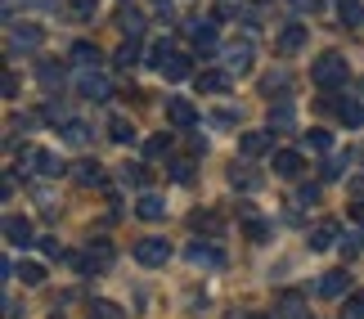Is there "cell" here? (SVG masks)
<instances>
[{"label": "cell", "mask_w": 364, "mask_h": 319, "mask_svg": "<svg viewBox=\"0 0 364 319\" xmlns=\"http://www.w3.org/2000/svg\"><path fill=\"white\" fill-rule=\"evenodd\" d=\"M311 81H315V86H324V90L346 86V59H342V54H319L315 67H311Z\"/></svg>", "instance_id": "6da1fadb"}, {"label": "cell", "mask_w": 364, "mask_h": 319, "mask_svg": "<svg viewBox=\"0 0 364 319\" xmlns=\"http://www.w3.org/2000/svg\"><path fill=\"white\" fill-rule=\"evenodd\" d=\"M81 274H90V270H108L113 266V247H108V239H90V252L86 256H68Z\"/></svg>", "instance_id": "7a4b0ae2"}, {"label": "cell", "mask_w": 364, "mask_h": 319, "mask_svg": "<svg viewBox=\"0 0 364 319\" xmlns=\"http://www.w3.org/2000/svg\"><path fill=\"white\" fill-rule=\"evenodd\" d=\"M77 94H81V99H95V104H104L108 94H113V81H108L104 72H95V67H86V72L77 77Z\"/></svg>", "instance_id": "3957f363"}, {"label": "cell", "mask_w": 364, "mask_h": 319, "mask_svg": "<svg viewBox=\"0 0 364 319\" xmlns=\"http://www.w3.org/2000/svg\"><path fill=\"white\" fill-rule=\"evenodd\" d=\"M166 256H171V243H166V239H139L135 243V261H139V266H166Z\"/></svg>", "instance_id": "277c9868"}, {"label": "cell", "mask_w": 364, "mask_h": 319, "mask_svg": "<svg viewBox=\"0 0 364 319\" xmlns=\"http://www.w3.org/2000/svg\"><path fill=\"white\" fill-rule=\"evenodd\" d=\"M41 40H46V32L32 23H9V54H18V50H36Z\"/></svg>", "instance_id": "5b68a950"}, {"label": "cell", "mask_w": 364, "mask_h": 319, "mask_svg": "<svg viewBox=\"0 0 364 319\" xmlns=\"http://www.w3.org/2000/svg\"><path fill=\"white\" fill-rule=\"evenodd\" d=\"M274 148V131H247L239 135V153L243 158H261V153H270Z\"/></svg>", "instance_id": "8992f818"}, {"label": "cell", "mask_w": 364, "mask_h": 319, "mask_svg": "<svg viewBox=\"0 0 364 319\" xmlns=\"http://www.w3.org/2000/svg\"><path fill=\"white\" fill-rule=\"evenodd\" d=\"M166 121L180 126V131H189V126H198V108L189 99H166Z\"/></svg>", "instance_id": "52a82bcc"}, {"label": "cell", "mask_w": 364, "mask_h": 319, "mask_svg": "<svg viewBox=\"0 0 364 319\" xmlns=\"http://www.w3.org/2000/svg\"><path fill=\"white\" fill-rule=\"evenodd\" d=\"M189 261L203 266V270H225V252L212 247V243H189Z\"/></svg>", "instance_id": "ba28073f"}, {"label": "cell", "mask_w": 364, "mask_h": 319, "mask_svg": "<svg viewBox=\"0 0 364 319\" xmlns=\"http://www.w3.org/2000/svg\"><path fill=\"white\" fill-rule=\"evenodd\" d=\"M193 86H198V94H225V90H230V72H216V67H203V72L193 77Z\"/></svg>", "instance_id": "9c48e42d"}, {"label": "cell", "mask_w": 364, "mask_h": 319, "mask_svg": "<svg viewBox=\"0 0 364 319\" xmlns=\"http://www.w3.org/2000/svg\"><path fill=\"white\" fill-rule=\"evenodd\" d=\"M279 315L284 319H311V306H306V297L297 288H288V293H279Z\"/></svg>", "instance_id": "30bf717a"}, {"label": "cell", "mask_w": 364, "mask_h": 319, "mask_svg": "<svg viewBox=\"0 0 364 319\" xmlns=\"http://www.w3.org/2000/svg\"><path fill=\"white\" fill-rule=\"evenodd\" d=\"M342 239V229H338V220H319V225L311 229V252H328L333 243Z\"/></svg>", "instance_id": "8fae6325"}, {"label": "cell", "mask_w": 364, "mask_h": 319, "mask_svg": "<svg viewBox=\"0 0 364 319\" xmlns=\"http://www.w3.org/2000/svg\"><path fill=\"white\" fill-rule=\"evenodd\" d=\"M306 36H311V27H306V23H288L284 32H279V54H297L306 45Z\"/></svg>", "instance_id": "7c38bea8"}, {"label": "cell", "mask_w": 364, "mask_h": 319, "mask_svg": "<svg viewBox=\"0 0 364 319\" xmlns=\"http://www.w3.org/2000/svg\"><path fill=\"white\" fill-rule=\"evenodd\" d=\"M23 158H27V162H36V171H41V175H63V171H68V166L59 162V153H46V148H23Z\"/></svg>", "instance_id": "4fadbf2b"}, {"label": "cell", "mask_w": 364, "mask_h": 319, "mask_svg": "<svg viewBox=\"0 0 364 319\" xmlns=\"http://www.w3.org/2000/svg\"><path fill=\"white\" fill-rule=\"evenodd\" d=\"M5 239H9L14 247L36 243V239H32V220H27V216H5Z\"/></svg>", "instance_id": "5bb4252c"}, {"label": "cell", "mask_w": 364, "mask_h": 319, "mask_svg": "<svg viewBox=\"0 0 364 319\" xmlns=\"http://www.w3.org/2000/svg\"><path fill=\"white\" fill-rule=\"evenodd\" d=\"M189 32H193V50H198V54H212V50L220 45L216 23H189Z\"/></svg>", "instance_id": "9a60e30c"}, {"label": "cell", "mask_w": 364, "mask_h": 319, "mask_svg": "<svg viewBox=\"0 0 364 319\" xmlns=\"http://www.w3.org/2000/svg\"><path fill=\"white\" fill-rule=\"evenodd\" d=\"M297 171H301V153H297V148H279V153H274V175L292 180Z\"/></svg>", "instance_id": "2e32d148"}, {"label": "cell", "mask_w": 364, "mask_h": 319, "mask_svg": "<svg viewBox=\"0 0 364 319\" xmlns=\"http://www.w3.org/2000/svg\"><path fill=\"white\" fill-rule=\"evenodd\" d=\"M333 104V113H338L346 126H360L364 121V108H360V99H351V94H346V99H328Z\"/></svg>", "instance_id": "e0dca14e"}, {"label": "cell", "mask_w": 364, "mask_h": 319, "mask_svg": "<svg viewBox=\"0 0 364 319\" xmlns=\"http://www.w3.org/2000/svg\"><path fill=\"white\" fill-rule=\"evenodd\" d=\"M135 216H139V220H162V216H166V198H158V193H144V198L135 202Z\"/></svg>", "instance_id": "ac0fdd59"}, {"label": "cell", "mask_w": 364, "mask_h": 319, "mask_svg": "<svg viewBox=\"0 0 364 319\" xmlns=\"http://www.w3.org/2000/svg\"><path fill=\"white\" fill-rule=\"evenodd\" d=\"M346 283H351V274H346V270H328L324 279H319V297H342Z\"/></svg>", "instance_id": "d6986e66"}, {"label": "cell", "mask_w": 364, "mask_h": 319, "mask_svg": "<svg viewBox=\"0 0 364 319\" xmlns=\"http://www.w3.org/2000/svg\"><path fill=\"white\" fill-rule=\"evenodd\" d=\"M225 63H230V72H247V67H252V45H247V40H243V45L234 40V45L225 50Z\"/></svg>", "instance_id": "ffe728a7"}, {"label": "cell", "mask_w": 364, "mask_h": 319, "mask_svg": "<svg viewBox=\"0 0 364 319\" xmlns=\"http://www.w3.org/2000/svg\"><path fill=\"white\" fill-rule=\"evenodd\" d=\"M338 18H342V27H364V0H342Z\"/></svg>", "instance_id": "44dd1931"}, {"label": "cell", "mask_w": 364, "mask_h": 319, "mask_svg": "<svg viewBox=\"0 0 364 319\" xmlns=\"http://www.w3.org/2000/svg\"><path fill=\"white\" fill-rule=\"evenodd\" d=\"M230 185H234V189H243V193H252V189L261 185V175H257V171H247V166H230Z\"/></svg>", "instance_id": "7402d4cb"}, {"label": "cell", "mask_w": 364, "mask_h": 319, "mask_svg": "<svg viewBox=\"0 0 364 319\" xmlns=\"http://www.w3.org/2000/svg\"><path fill=\"white\" fill-rule=\"evenodd\" d=\"M189 225L198 229V234H212V239H216V234H220V216H216V212H193Z\"/></svg>", "instance_id": "603a6c76"}, {"label": "cell", "mask_w": 364, "mask_h": 319, "mask_svg": "<svg viewBox=\"0 0 364 319\" xmlns=\"http://www.w3.org/2000/svg\"><path fill=\"white\" fill-rule=\"evenodd\" d=\"M77 185H104V166L100 162H77Z\"/></svg>", "instance_id": "cb8c5ba5"}, {"label": "cell", "mask_w": 364, "mask_h": 319, "mask_svg": "<svg viewBox=\"0 0 364 319\" xmlns=\"http://www.w3.org/2000/svg\"><path fill=\"white\" fill-rule=\"evenodd\" d=\"M73 63L77 67H95V63H100V50H95L90 40H77V45H73Z\"/></svg>", "instance_id": "d4e9b609"}, {"label": "cell", "mask_w": 364, "mask_h": 319, "mask_svg": "<svg viewBox=\"0 0 364 319\" xmlns=\"http://www.w3.org/2000/svg\"><path fill=\"white\" fill-rule=\"evenodd\" d=\"M113 63H117V67H131V63H139V36H126V45L113 54Z\"/></svg>", "instance_id": "484cf974"}, {"label": "cell", "mask_w": 364, "mask_h": 319, "mask_svg": "<svg viewBox=\"0 0 364 319\" xmlns=\"http://www.w3.org/2000/svg\"><path fill=\"white\" fill-rule=\"evenodd\" d=\"M63 140L68 144H90V126L86 121H63Z\"/></svg>", "instance_id": "4316f807"}, {"label": "cell", "mask_w": 364, "mask_h": 319, "mask_svg": "<svg viewBox=\"0 0 364 319\" xmlns=\"http://www.w3.org/2000/svg\"><path fill=\"white\" fill-rule=\"evenodd\" d=\"M171 59H176V50H171V40H158V45H153V50H149V63H153V67H158V72H162V67H166V63H171Z\"/></svg>", "instance_id": "83f0119b"}, {"label": "cell", "mask_w": 364, "mask_h": 319, "mask_svg": "<svg viewBox=\"0 0 364 319\" xmlns=\"http://www.w3.org/2000/svg\"><path fill=\"white\" fill-rule=\"evenodd\" d=\"M18 279H23L27 288L46 283V266H36V261H23V266H18Z\"/></svg>", "instance_id": "f1b7e54d"}, {"label": "cell", "mask_w": 364, "mask_h": 319, "mask_svg": "<svg viewBox=\"0 0 364 319\" xmlns=\"http://www.w3.org/2000/svg\"><path fill=\"white\" fill-rule=\"evenodd\" d=\"M108 135H113V144H135V126L126 117H117L113 126H108Z\"/></svg>", "instance_id": "f546056e"}, {"label": "cell", "mask_w": 364, "mask_h": 319, "mask_svg": "<svg viewBox=\"0 0 364 319\" xmlns=\"http://www.w3.org/2000/svg\"><path fill=\"white\" fill-rule=\"evenodd\" d=\"M360 252H364V225H360V229H351V234L342 239V256H346V261L360 256Z\"/></svg>", "instance_id": "4dcf8cb0"}, {"label": "cell", "mask_w": 364, "mask_h": 319, "mask_svg": "<svg viewBox=\"0 0 364 319\" xmlns=\"http://www.w3.org/2000/svg\"><path fill=\"white\" fill-rule=\"evenodd\" d=\"M36 77H41V81H46V86L54 90V86H59V81H63V67H59V63H50V59H46V63H41V67H36Z\"/></svg>", "instance_id": "1f68e13d"}, {"label": "cell", "mask_w": 364, "mask_h": 319, "mask_svg": "<svg viewBox=\"0 0 364 319\" xmlns=\"http://www.w3.org/2000/svg\"><path fill=\"white\" fill-rule=\"evenodd\" d=\"M306 148H315V153H328V148H333V135H328V131H306Z\"/></svg>", "instance_id": "d6a6232c"}, {"label": "cell", "mask_w": 364, "mask_h": 319, "mask_svg": "<svg viewBox=\"0 0 364 319\" xmlns=\"http://www.w3.org/2000/svg\"><path fill=\"white\" fill-rule=\"evenodd\" d=\"M162 77H166V81H185V77H189V59H180V54H176V59L162 67Z\"/></svg>", "instance_id": "836d02e7"}, {"label": "cell", "mask_w": 364, "mask_h": 319, "mask_svg": "<svg viewBox=\"0 0 364 319\" xmlns=\"http://www.w3.org/2000/svg\"><path fill=\"white\" fill-rule=\"evenodd\" d=\"M122 32L126 36H144V13H131V9H126L122 13Z\"/></svg>", "instance_id": "e575fe53"}, {"label": "cell", "mask_w": 364, "mask_h": 319, "mask_svg": "<svg viewBox=\"0 0 364 319\" xmlns=\"http://www.w3.org/2000/svg\"><path fill=\"white\" fill-rule=\"evenodd\" d=\"M342 319H364V297H360V293H351V297H346Z\"/></svg>", "instance_id": "d590c367"}, {"label": "cell", "mask_w": 364, "mask_h": 319, "mask_svg": "<svg viewBox=\"0 0 364 319\" xmlns=\"http://www.w3.org/2000/svg\"><path fill=\"white\" fill-rule=\"evenodd\" d=\"M171 180H180V185H189V180H193V162H189V158L171 162Z\"/></svg>", "instance_id": "8d00e7d4"}, {"label": "cell", "mask_w": 364, "mask_h": 319, "mask_svg": "<svg viewBox=\"0 0 364 319\" xmlns=\"http://www.w3.org/2000/svg\"><path fill=\"white\" fill-rule=\"evenodd\" d=\"M90 319H122V310L113 306V301H95V306H90Z\"/></svg>", "instance_id": "74e56055"}, {"label": "cell", "mask_w": 364, "mask_h": 319, "mask_svg": "<svg viewBox=\"0 0 364 319\" xmlns=\"http://www.w3.org/2000/svg\"><path fill=\"white\" fill-rule=\"evenodd\" d=\"M265 234H270V225H265V220H257V216H247V239H252V243H265Z\"/></svg>", "instance_id": "f35d334b"}, {"label": "cell", "mask_w": 364, "mask_h": 319, "mask_svg": "<svg viewBox=\"0 0 364 319\" xmlns=\"http://www.w3.org/2000/svg\"><path fill=\"white\" fill-rule=\"evenodd\" d=\"M261 90H265V94H274V90H288V72H270V77L261 81Z\"/></svg>", "instance_id": "ab89813d"}, {"label": "cell", "mask_w": 364, "mask_h": 319, "mask_svg": "<svg viewBox=\"0 0 364 319\" xmlns=\"http://www.w3.org/2000/svg\"><path fill=\"white\" fill-rule=\"evenodd\" d=\"M319 193H324L319 185H301V189H297V202H301V207H311V202H319Z\"/></svg>", "instance_id": "60d3db41"}, {"label": "cell", "mask_w": 364, "mask_h": 319, "mask_svg": "<svg viewBox=\"0 0 364 319\" xmlns=\"http://www.w3.org/2000/svg\"><path fill=\"white\" fill-rule=\"evenodd\" d=\"M95 9H100V0H73V13H77V18H95Z\"/></svg>", "instance_id": "b9f144b4"}, {"label": "cell", "mask_w": 364, "mask_h": 319, "mask_svg": "<svg viewBox=\"0 0 364 319\" xmlns=\"http://www.w3.org/2000/svg\"><path fill=\"white\" fill-rule=\"evenodd\" d=\"M166 148H171V135H153V140H149V158L166 153Z\"/></svg>", "instance_id": "7bdbcfd3"}, {"label": "cell", "mask_w": 364, "mask_h": 319, "mask_svg": "<svg viewBox=\"0 0 364 319\" xmlns=\"http://www.w3.org/2000/svg\"><path fill=\"white\" fill-rule=\"evenodd\" d=\"M36 243H41V252H46L50 261H59V256H63V247H59V239H36Z\"/></svg>", "instance_id": "ee69618b"}, {"label": "cell", "mask_w": 364, "mask_h": 319, "mask_svg": "<svg viewBox=\"0 0 364 319\" xmlns=\"http://www.w3.org/2000/svg\"><path fill=\"white\" fill-rule=\"evenodd\" d=\"M234 13H239V0H220L216 5V18H234Z\"/></svg>", "instance_id": "f6af8a7d"}, {"label": "cell", "mask_w": 364, "mask_h": 319, "mask_svg": "<svg viewBox=\"0 0 364 319\" xmlns=\"http://www.w3.org/2000/svg\"><path fill=\"white\" fill-rule=\"evenodd\" d=\"M122 180L126 185H144V171H139V166H122Z\"/></svg>", "instance_id": "bcb514c9"}, {"label": "cell", "mask_w": 364, "mask_h": 319, "mask_svg": "<svg viewBox=\"0 0 364 319\" xmlns=\"http://www.w3.org/2000/svg\"><path fill=\"white\" fill-rule=\"evenodd\" d=\"M0 90H5V99H14V94H18V77H14V72H5V81H0Z\"/></svg>", "instance_id": "7dc6e473"}, {"label": "cell", "mask_w": 364, "mask_h": 319, "mask_svg": "<svg viewBox=\"0 0 364 319\" xmlns=\"http://www.w3.org/2000/svg\"><path fill=\"white\" fill-rule=\"evenodd\" d=\"M41 117H46V121H63V108L59 104H46V108H41Z\"/></svg>", "instance_id": "c3c4849f"}, {"label": "cell", "mask_w": 364, "mask_h": 319, "mask_svg": "<svg viewBox=\"0 0 364 319\" xmlns=\"http://www.w3.org/2000/svg\"><path fill=\"white\" fill-rule=\"evenodd\" d=\"M288 121H292L288 108H274V113H270V126H288Z\"/></svg>", "instance_id": "681fc988"}, {"label": "cell", "mask_w": 364, "mask_h": 319, "mask_svg": "<svg viewBox=\"0 0 364 319\" xmlns=\"http://www.w3.org/2000/svg\"><path fill=\"white\" fill-rule=\"evenodd\" d=\"M212 121H216V126H234V121H239V117H234L230 108H220V113H212Z\"/></svg>", "instance_id": "f907efd6"}, {"label": "cell", "mask_w": 364, "mask_h": 319, "mask_svg": "<svg viewBox=\"0 0 364 319\" xmlns=\"http://www.w3.org/2000/svg\"><path fill=\"white\" fill-rule=\"evenodd\" d=\"M14 189H18V180H14V171H5V185H0V193H5V198H14Z\"/></svg>", "instance_id": "816d5d0a"}, {"label": "cell", "mask_w": 364, "mask_h": 319, "mask_svg": "<svg viewBox=\"0 0 364 319\" xmlns=\"http://www.w3.org/2000/svg\"><path fill=\"white\" fill-rule=\"evenodd\" d=\"M351 216H355V225H364V198H355V202H351Z\"/></svg>", "instance_id": "f5cc1de1"}, {"label": "cell", "mask_w": 364, "mask_h": 319, "mask_svg": "<svg viewBox=\"0 0 364 319\" xmlns=\"http://www.w3.org/2000/svg\"><path fill=\"white\" fill-rule=\"evenodd\" d=\"M288 5H292V9H301V13H306V9H315V5H319V0H288Z\"/></svg>", "instance_id": "db71d44e"}, {"label": "cell", "mask_w": 364, "mask_h": 319, "mask_svg": "<svg viewBox=\"0 0 364 319\" xmlns=\"http://www.w3.org/2000/svg\"><path fill=\"white\" fill-rule=\"evenodd\" d=\"M355 185H360V189H364V171H360V175H355Z\"/></svg>", "instance_id": "11a10c76"}, {"label": "cell", "mask_w": 364, "mask_h": 319, "mask_svg": "<svg viewBox=\"0 0 364 319\" xmlns=\"http://www.w3.org/2000/svg\"><path fill=\"white\" fill-rule=\"evenodd\" d=\"M247 319H265V315H247Z\"/></svg>", "instance_id": "9f6ffc18"}, {"label": "cell", "mask_w": 364, "mask_h": 319, "mask_svg": "<svg viewBox=\"0 0 364 319\" xmlns=\"http://www.w3.org/2000/svg\"><path fill=\"white\" fill-rule=\"evenodd\" d=\"M360 86H364V81H360Z\"/></svg>", "instance_id": "6f0895ef"}]
</instances>
